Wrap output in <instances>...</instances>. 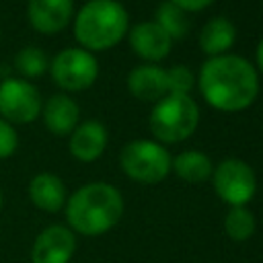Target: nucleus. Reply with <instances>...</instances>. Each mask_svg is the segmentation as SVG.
I'll return each instance as SVG.
<instances>
[{
  "instance_id": "f8f14e48",
  "label": "nucleus",
  "mask_w": 263,
  "mask_h": 263,
  "mask_svg": "<svg viewBox=\"0 0 263 263\" xmlns=\"http://www.w3.org/2000/svg\"><path fill=\"white\" fill-rule=\"evenodd\" d=\"M107 142H109L107 127L97 119H88L74 127V132L70 134V140H68V148L76 160L95 162L105 152Z\"/></svg>"
},
{
  "instance_id": "1a4fd4ad",
  "label": "nucleus",
  "mask_w": 263,
  "mask_h": 263,
  "mask_svg": "<svg viewBox=\"0 0 263 263\" xmlns=\"http://www.w3.org/2000/svg\"><path fill=\"white\" fill-rule=\"evenodd\" d=\"M76 251V236L68 226L43 228L31 249V263H68Z\"/></svg>"
},
{
  "instance_id": "4be33fe9",
  "label": "nucleus",
  "mask_w": 263,
  "mask_h": 263,
  "mask_svg": "<svg viewBox=\"0 0 263 263\" xmlns=\"http://www.w3.org/2000/svg\"><path fill=\"white\" fill-rule=\"evenodd\" d=\"M18 148V134L12 123L0 117V160L12 156Z\"/></svg>"
},
{
  "instance_id": "412c9836",
  "label": "nucleus",
  "mask_w": 263,
  "mask_h": 263,
  "mask_svg": "<svg viewBox=\"0 0 263 263\" xmlns=\"http://www.w3.org/2000/svg\"><path fill=\"white\" fill-rule=\"evenodd\" d=\"M195 86V74L189 66L179 64L166 70V90L173 95H191Z\"/></svg>"
},
{
  "instance_id": "6ab92c4d",
  "label": "nucleus",
  "mask_w": 263,
  "mask_h": 263,
  "mask_svg": "<svg viewBox=\"0 0 263 263\" xmlns=\"http://www.w3.org/2000/svg\"><path fill=\"white\" fill-rule=\"evenodd\" d=\"M14 70L21 74V78H39L49 70V60L45 51H41L35 45L23 47L14 55Z\"/></svg>"
},
{
  "instance_id": "7ed1b4c3",
  "label": "nucleus",
  "mask_w": 263,
  "mask_h": 263,
  "mask_svg": "<svg viewBox=\"0 0 263 263\" xmlns=\"http://www.w3.org/2000/svg\"><path fill=\"white\" fill-rule=\"evenodd\" d=\"M129 31V14L117 0H88L74 14V37L86 51H107Z\"/></svg>"
},
{
  "instance_id": "4468645a",
  "label": "nucleus",
  "mask_w": 263,
  "mask_h": 263,
  "mask_svg": "<svg viewBox=\"0 0 263 263\" xmlns=\"http://www.w3.org/2000/svg\"><path fill=\"white\" fill-rule=\"evenodd\" d=\"M127 90L132 92V97H136L138 101H144V103L160 101L164 95H168L166 70H162L160 66H154V64L136 66L127 74Z\"/></svg>"
},
{
  "instance_id": "f3484780",
  "label": "nucleus",
  "mask_w": 263,
  "mask_h": 263,
  "mask_svg": "<svg viewBox=\"0 0 263 263\" xmlns=\"http://www.w3.org/2000/svg\"><path fill=\"white\" fill-rule=\"evenodd\" d=\"M171 171L187 183H201L212 177L214 166L208 154L199 150H185L171 160Z\"/></svg>"
},
{
  "instance_id": "9d476101",
  "label": "nucleus",
  "mask_w": 263,
  "mask_h": 263,
  "mask_svg": "<svg viewBox=\"0 0 263 263\" xmlns=\"http://www.w3.org/2000/svg\"><path fill=\"white\" fill-rule=\"evenodd\" d=\"M27 16L35 31L55 35L74 18V0H29Z\"/></svg>"
},
{
  "instance_id": "ddd939ff",
  "label": "nucleus",
  "mask_w": 263,
  "mask_h": 263,
  "mask_svg": "<svg viewBox=\"0 0 263 263\" xmlns=\"http://www.w3.org/2000/svg\"><path fill=\"white\" fill-rule=\"evenodd\" d=\"M41 117H43L45 127L53 136H70L74 132V127L78 125L80 107L70 95L55 92L43 103Z\"/></svg>"
},
{
  "instance_id": "9b49d317",
  "label": "nucleus",
  "mask_w": 263,
  "mask_h": 263,
  "mask_svg": "<svg viewBox=\"0 0 263 263\" xmlns=\"http://www.w3.org/2000/svg\"><path fill=\"white\" fill-rule=\"evenodd\" d=\"M127 39H129V47L134 49V53L146 60L148 64L164 60L173 47V39L154 21L136 23L127 31Z\"/></svg>"
},
{
  "instance_id": "39448f33",
  "label": "nucleus",
  "mask_w": 263,
  "mask_h": 263,
  "mask_svg": "<svg viewBox=\"0 0 263 263\" xmlns=\"http://www.w3.org/2000/svg\"><path fill=\"white\" fill-rule=\"evenodd\" d=\"M168 150L154 140H132L123 146L119 154V164L123 173L144 185H156L171 173Z\"/></svg>"
},
{
  "instance_id": "0eeeda50",
  "label": "nucleus",
  "mask_w": 263,
  "mask_h": 263,
  "mask_svg": "<svg viewBox=\"0 0 263 263\" xmlns=\"http://www.w3.org/2000/svg\"><path fill=\"white\" fill-rule=\"evenodd\" d=\"M41 92L25 78L0 80V117L8 123H33L41 115Z\"/></svg>"
},
{
  "instance_id": "b1692460",
  "label": "nucleus",
  "mask_w": 263,
  "mask_h": 263,
  "mask_svg": "<svg viewBox=\"0 0 263 263\" xmlns=\"http://www.w3.org/2000/svg\"><path fill=\"white\" fill-rule=\"evenodd\" d=\"M255 58H257V68H259V72L263 74V39H261V41H259V45H257Z\"/></svg>"
},
{
  "instance_id": "5701e85b",
  "label": "nucleus",
  "mask_w": 263,
  "mask_h": 263,
  "mask_svg": "<svg viewBox=\"0 0 263 263\" xmlns=\"http://www.w3.org/2000/svg\"><path fill=\"white\" fill-rule=\"evenodd\" d=\"M175 6H179L183 12H199L214 4V0H168Z\"/></svg>"
},
{
  "instance_id": "393cba45",
  "label": "nucleus",
  "mask_w": 263,
  "mask_h": 263,
  "mask_svg": "<svg viewBox=\"0 0 263 263\" xmlns=\"http://www.w3.org/2000/svg\"><path fill=\"white\" fill-rule=\"evenodd\" d=\"M0 210H2V191H0Z\"/></svg>"
},
{
  "instance_id": "aec40b11",
  "label": "nucleus",
  "mask_w": 263,
  "mask_h": 263,
  "mask_svg": "<svg viewBox=\"0 0 263 263\" xmlns=\"http://www.w3.org/2000/svg\"><path fill=\"white\" fill-rule=\"evenodd\" d=\"M224 230L236 242L249 240L253 236V232H255V216H253V212L247 210L245 205L230 208L226 218H224Z\"/></svg>"
},
{
  "instance_id": "dca6fc26",
  "label": "nucleus",
  "mask_w": 263,
  "mask_h": 263,
  "mask_svg": "<svg viewBox=\"0 0 263 263\" xmlns=\"http://www.w3.org/2000/svg\"><path fill=\"white\" fill-rule=\"evenodd\" d=\"M236 41V27L226 16H212L199 31V47L210 58L224 55Z\"/></svg>"
},
{
  "instance_id": "6e6552de",
  "label": "nucleus",
  "mask_w": 263,
  "mask_h": 263,
  "mask_svg": "<svg viewBox=\"0 0 263 263\" xmlns=\"http://www.w3.org/2000/svg\"><path fill=\"white\" fill-rule=\"evenodd\" d=\"M218 197L230 208L247 205L257 191L255 171L240 158H224L212 173Z\"/></svg>"
},
{
  "instance_id": "f257e3e1",
  "label": "nucleus",
  "mask_w": 263,
  "mask_h": 263,
  "mask_svg": "<svg viewBox=\"0 0 263 263\" xmlns=\"http://www.w3.org/2000/svg\"><path fill=\"white\" fill-rule=\"evenodd\" d=\"M197 86L210 107L236 113L255 103L259 95V74L247 58L224 53L208 58L201 64Z\"/></svg>"
},
{
  "instance_id": "20e7f679",
  "label": "nucleus",
  "mask_w": 263,
  "mask_h": 263,
  "mask_svg": "<svg viewBox=\"0 0 263 263\" xmlns=\"http://www.w3.org/2000/svg\"><path fill=\"white\" fill-rule=\"evenodd\" d=\"M199 123V107L191 95H164L154 103L148 127L158 144H177L193 136Z\"/></svg>"
},
{
  "instance_id": "423d86ee",
  "label": "nucleus",
  "mask_w": 263,
  "mask_h": 263,
  "mask_svg": "<svg viewBox=\"0 0 263 263\" xmlns=\"http://www.w3.org/2000/svg\"><path fill=\"white\" fill-rule=\"evenodd\" d=\"M49 74L64 92H80L90 88L99 78V62L95 53L82 47H66L49 62Z\"/></svg>"
},
{
  "instance_id": "f03ea898",
  "label": "nucleus",
  "mask_w": 263,
  "mask_h": 263,
  "mask_svg": "<svg viewBox=\"0 0 263 263\" xmlns=\"http://www.w3.org/2000/svg\"><path fill=\"white\" fill-rule=\"evenodd\" d=\"M123 214V197L109 183L95 181L78 187L66 199V220L72 230L84 236H99L111 230Z\"/></svg>"
},
{
  "instance_id": "2eb2a0df",
  "label": "nucleus",
  "mask_w": 263,
  "mask_h": 263,
  "mask_svg": "<svg viewBox=\"0 0 263 263\" xmlns=\"http://www.w3.org/2000/svg\"><path fill=\"white\" fill-rule=\"evenodd\" d=\"M29 199L41 212L55 214L66 205V185L53 173H37L29 181Z\"/></svg>"
},
{
  "instance_id": "a211bd4d",
  "label": "nucleus",
  "mask_w": 263,
  "mask_h": 263,
  "mask_svg": "<svg viewBox=\"0 0 263 263\" xmlns=\"http://www.w3.org/2000/svg\"><path fill=\"white\" fill-rule=\"evenodd\" d=\"M154 23H156L173 41L183 39V37H187V33H189V18H187V12H183L179 6H175V4L168 2V0H164V2L158 4Z\"/></svg>"
}]
</instances>
